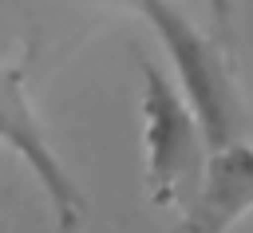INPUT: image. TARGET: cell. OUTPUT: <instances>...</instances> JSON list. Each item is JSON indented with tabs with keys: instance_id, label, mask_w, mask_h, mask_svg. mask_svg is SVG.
Returning <instances> with one entry per match:
<instances>
[{
	"instance_id": "1",
	"label": "cell",
	"mask_w": 253,
	"mask_h": 233,
	"mask_svg": "<svg viewBox=\"0 0 253 233\" xmlns=\"http://www.w3.org/2000/svg\"><path fill=\"white\" fill-rule=\"evenodd\" d=\"M130 8L154 28L158 43L166 47L178 87L206 130L210 154L241 142L245 126H249V111H245V99L233 79V51L221 39H210L170 0H130Z\"/></svg>"
},
{
	"instance_id": "2",
	"label": "cell",
	"mask_w": 253,
	"mask_h": 233,
	"mask_svg": "<svg viewBox=\"0 0 253 233\" xmlns=\"http://www.w3.org/2000/svg\"><path fill=\"white\" fill-rule=\"evenodd\" d=\"M138 75H142V150H146L150 205L186 209L210 166L206 130L194 107L186 103L182 87L166 71H158L142 51H138Z\"/></svg>"
},
{
	"instance_id": "3",
	"label": "cell",
	"mask_w": 253,
	"mask_h": 233,
	"mask_svg": "<svg viewBox=\"0 0 253 233\" xmlns=\"http://www.w3.org/2000/svg\"><path fill=\"white\" fill-rule=\"evenodd\" d=\"M0 142L32 170L59 229H75L87 209L83 190L75 186L71 170L63 166V158L47 142V130L24 91V67H8V63H0Z\"/></svg>"
},
{
	"instance_id": "4",
	"label": "cell",
	"mask_w": 253,
	"mask_h": 233,
	"mask_svg": "<svg viewBox=\"0 0 253 233\" xmlns=\"http://www.w3.org/2000/svg\"><path fill=\"white\" fill-rule=\"evenodd\" d=\"M253 209V142H233L210 154L206 178L182 209L178 233H229Z\"/></svg>"
},
{
	"instance_id": "5",
	"label": "cell",
	"mask_w": 253,
	"mask_h": 233,
	"mask_svg": "<svg viewBox=\"0 0 253 233\" xmlns=\"http://www.w3.org/2000/svg\"><path fill=\"white\" fill-rule=\"evenodd\" d=\"M210 12H213V28H217V39L233 51V24H229V0H206Z\"/></svg>"
},
{
	"instance_id": "6",
	"label": "cell",
	"mask_w": 253,
	"mask_h": 233,
	"mask_svg": "<svg viewBox=\"0 0 253 233\" xmlns=\"http://www.w3.org/2000/svg\"><path fill=\"white\" fill-rule=\"evenodd\" d=\"M123 4H130V0H123Z\"/></svg>"
}]
</instances>
